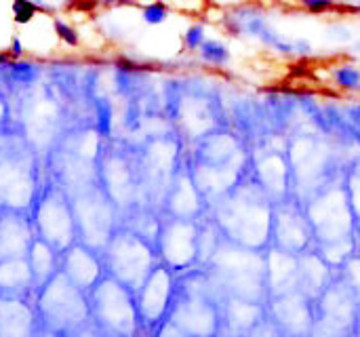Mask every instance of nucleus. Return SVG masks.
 <instances>
[{
	"label": "nucleus",
	"mask_w": 360,
	"mask_h": 337,
	"mask_svg": "<svg viewBox=\"0 0 360 337\" xmlns=\"http://www.w3.org/2000/svg\"><path fill=\"white\" fill-rule=\"evenodd\" d=\"M338 276L350 287V291L359 298L360 302V253L359 251H354L338 270Z\"/></svg>",
	"instance_id": "obj_21"
},
{
	"label": "nucleus",
	"mask_w": 360,
	"mask_h": 337,
	"mask_svg": "<svg viewBox=\"0 0 360 337\" xmlns=\"http://www.w3.org/2000/svg\"><path fill=\"white\" fill-rule=\"evenodd\" d=\"M61 272L84 293H89L99 279L105 274V266L101 253L76 241L61 253Z\"/></svg>",
	"instance_id": "obj_17"
},
{
	"label": "nucleus",
	"mask_w": 360,
	"mask_h": 337,
	"mask_svg": "<svg viewBox=\"0 0 360 337\" xmlns=\"http://www.w3.org/2000/svg\"><path fill=\"white\" fill-rule=\"evenodd\" d=\"M93 327L105 336H133L141 333L135 293L108 272L86 293Z\"/></svg>",
	"instance_id": "obj_9"
},
{
	"label": "nucleus",
	"mask_w": 360,
	"mask_h": 337,
	"mask_svg": "<svg viewBox=\"0 0 360 337\" xmlns=\"http://www.w3.org/2000/svg\"><path fill=\"white\" fill-rule=\"evenodd\" d=\"M44 179V160L15 118L0 127V207L30 211Z\"/></svg>",
	"instance_id": "obj_2"
},
{
	"label": "nucleus",
	"mask_w": 360,
	"mask_h": 337,
	"mask_svg": "<svg viewBox=\"0 0 360 337\" xmlns=\"http://www.w3.org/2000/svg\"><path fill=\"white\" fill-rule=\"evenodd\" d=\"M335 80L342 89H360V72L352 65H344L338 68L335 72Z\"/></svg>",
	"instance_id": "obj_24"
},
{
	"label": "nucleus",
	"mask_w": 360,
	"mask_h": 337,
	"mask_svg": "<svg viewBox=\"0 0 360 337\" xmlns=\"http://www.w3.org/2000/svg\"><path fill=\"white\" fill-rule=\"evenodd\" d=\"M34 276L27 257L2 260L0 262V295H23L34 298Z\"/></svg>",
	"instance_id": "obj_20"
},
{
	"label": "nucleus",
	"mask_w": 360,
	"mask_h": 337,
	"mask_svg": "<svg viewBox=\"0 0 360 337\" xmlns=\"http://www.w3.org/2000/svg\"><path fill=\"white\" fill-rule=\"evenodd\" d=\"M297 2L312 13H325L335 6V0H297Z\"/></svg>",
	"instance_id": "obj_28"
},
{
	"label": "nucleus",
	"mask_w": 360,
	"mask_h": 337,
	"mask_svg": "<svg viewBox=\"0 0 360 337\" xmlns=\"http://www.w3.org/2000/svg\"><path fill=\"white\" fill-rule=\"evenodd\" d=\"M101 260L105 272L120 281L124 287H129L133 293L139 291L148 274L160 262L156 245L124 224H120L108 241L105 249L101 251Z\"/></svg>",
	"instance_id": "obj_7"
},
{
	"label": "nucleus",
	"mask_w": 360,
	"mask_h": 337,
	"mask_svg": "<svg viewBox=\"0 0 360 337\" xmlns=\"http://www.w3.org/2000/svg\"><path fill=\"white\" fill-rule=\"evenodd\" d=\"M36 239L30 211L0 207V262L27 257Z\"/></svg>",
	"instance_id": "obj_16"
},
{
	"label": "nucleus",
	"mask_w": 360,
	"mask_h": 337,
	"mask_svg": "<svg viewBox=\"0 0 360 337\" xmlns=\"http://www.w3.org/2000/svg\"><path fill=\"white\" fill-rule=\"evenodd\" d=\"M13 118V112H11V99L6 95V89L0 87V127L6 125L8 120Z\"/></svg>",
	"instance_id": "obj_29"
},
{
	"label": "nucleus",
	"mask_w": 360,
	"mask_h": 337,
	"mask_svg": "<svg viewBox=\"0 0 360 337\" xmlns=\"http://www.w3.org/2000/svg\"><path fill=\"white\" fill-rule=\"evenodd\" d=\"M211 283L226 298L268 304L266 251L249 249L221 239L211 260L202 266Z\"/></svg>",
	"instance_id": "obj_3"
},
{
	"label": "nucleus",
	"mask_w": 360,
	"mask_h": 337,
	"mask_svg": "<svg viewBox=\"0 0 360 337\" xmlns=\"http://www.w3.org/2000/svg\"><path fill=\"white\" fill-rule=\"evenodd\" d=\"M177 289V274L158 262L148 274L139 291L135 293V304L139 312L141 331H160L171 314Z\"/></svg>",
	"instance_id": "obj_13"
},
{
	"label": "nucleus",
	"mask_w": 360,
	"mask_h": 337,
	"mask_svg": "<svg viewBox=\"0 0 360 337\" xmlns=\"http://www.w3.org/2000/svg\"><path fill=\"white\" fill-rule=\"evenodd\" d=\"M78 241L95 251H103L112 234L122 224V215L110 196L103 192L99 182L70 194Z\"/></svg>",
	"instance_id": "obj_10"
},
{
	"label": "nucleus",
	"mask_w": 360,
	"mask_h": 337,
	"mask_svg": "<svg viewBox=\"0 0 360 337\" xmlns=\"http://www.w3.org/2000/svg\"><path fill=\"white\" fill-rule=\"evenodd\" d=\"M97 182L110 201L116 205L120 215L131 213L139 207L137 194L141 192L139 184V165L133 163L131 154L114 144H105L99 154Z\"/></svg>",
	"instance_id": "obj_11"
},
{
	"label": "nucleus",
	"mask_w": 360,
	"mask_h": 337,
	"mask_svg": "<svg viewBox=\"0 0 360 337\" xmlns=\"http://www.w3.org/2000/svg\"><path fill=\"white\" fill-rule=\"evenodd\" d=\"M272 198L247 171L224 196L209 205V215L228 241L266 251L272 241Z\"/></svg>",
	"instance_id": "obj_1"
},
{
	"label": "nucleus",
	"mask_w": 360,
	"mask_h": 337,
	"mask_svg": "<svg viewBox=\"0 0 360 337\" xmlns=\"http://www.w3.org/2000/svg\"><path fill=\"white\" fill-rule=\"evenodd\" d=\"M202 55L209 59V61H215V63H221L228 59V51L219 44V42H205L202 44Z\"/></svg>",
	"instance_id": "obj_27"
},
{
	"label": "nucleus",
	"mask_w": 360,
	"mask_h": 337,
	"mask_svg": "<svg viewBox=\"0 0 360 337\" xmlns=\"http://www.w3.org/2000/svg\"><path fill=\"white\" fill-rule=\"evenodd\" d=\"M36 236L46 241L59 253L78 241L72 198L61 184H57L49 173H44L42 186L30 209Z\"/></svg>",
	"instance_id": "obj_8"
},
{
	"label": "nucleus",
	"mask_w": 360,
	"mask_h": 337,
	"mask_svg": "<svg viewBox=\"0 0 360 337\" xmlns=\"http://www.w3.org/2000/svg\"><path fill=\"white\" fill-rule=\"evenodd\" d=\"M272 247L300 255L314 247L312 226L306 215V207L295 196L274 203L272 209Z\"/></svg>",
	"instance_id": "obj_14"
},
{
	"label": "nucleus",
	"mask_w": 360,
	"mask_h": 337,
	"mask_svg": "<svg viewBox=\"0 0 360 337\" xmlns=\"http://www.w3.org/2000/svg\"><path fill=\"white\" fill-rule=\"evenodd\" d=\"M103 141L97 129L68 127L44 158V173L74 194L97 182V165Z\"/></svg>",
	"instance_id": "obj_4"
},
{
	"label": "nucleus",
	"mask_w": 360,
	"mask_h": 337,
	"mask_svg": "<svg viewBox=\"0 0 360 337\" xmlns=\"http://www.w3.org/2000/svg\"><path fill=\"white\" fill-rule=\"evenodd\" d=\"M27 264L34 276V289L38 291L61 270V253L55 247H51L46 241L36 236L27 251Z\"/></svg>",
	"instance_id": "obj_19"
},
{
	"label": "nucleus",
	"mask_w": 360,
	"mask_h": 337,
	"mask_svg": "<svg viewBox=\"0 0 360 337\" xmlns=\"http://www.w3.org/2000/svg\"><path fill=\"white\" fill-rule=\"evenodd\" d=\"M169 15V8L165 6V2H152L143 8V19L152 25L156 23H162Z\"/></svg>",
	"instance_id": "obj_25"
},
{
	"label": "nucleus",
	"mask_w": 360,
	"mask_h": 337,
	"mask_svg": "<svg viewBox=\"0 0 360 337\" xmlns=\"http://www.w3.org/2000/svg\"><path fill=\"white\" fill-rule=\"evenodd\" d=\"M213 2H217V4H221V6H230V4H236V2H240V0H213Z\"/></svg>",
	"instance_id": "obj_31"
},
{
	"label": "nucleus",
	"mask_w": 360,
	"mask_h": 337,
	"mask_svg": "<svg viewBox=\"0 0 360 337\" xmlns=\"http://www.w3.org/2000/svg\"><path fill=\"white\" fill-rule=\"evenodd\" d=\"M38 11L36 0H13V15L17 23H27Z\"/></svg>",
	"instance_id": "obj_23"
},
{
	"label": "nucleus",
	"mask_w": 360,
	"mask_h": 337,
	"mask_svg": "<svg viewBox=\"0 0 360 337\" xmlns=\"http://www.w3.org/2000/svg\"><path fill=\"white\" fill-rule=\"evenodd\" d=\"M99 2H105V4H122V2H131V0H99Z\"/></svg>",
	"instance_id": "obj_33"
},
{
	"label": "nucleus",
	"mask_w": 360,
	"mask_h": 337,
	"mask_svg": "<svg viewBox=\"0 0 360 337\" xmlns=\"http://www.w3.org/2000/svg\"><path fill=\"white\" fill-rule=\"evenodd\" d=\"M202 40H205V34H202V27H200V25H194V27L188 30V34H186V44H188L190 49H198V46L202 44Z\"/></svg>",
	"instance_id": "obj_30"
},
{
	"label": "nucleus",
	"mask_w": 360,
	"mask_h": 337,
	"mask_svg": "<svg viewBox=\"0 0 360 337\" xmlns=\"http://www.w3.org/2000/svg\"><path fill=\"white\" fill-rule=\"evenodd\" d=\"M42 336H78L93 327L89 298L61 270L34 295Z\"/></svg>",
	"instance_id": "obj_6"
},
{
	"label": "nucleus",
	"mask_w": 360,
	"mask_h": 337,
	"mask_svg": "<svg viewBox=\"0 0 360 337\" xmlns=\"http://www.w3.org/2000/svg\"><path fill=\"white\" fill-rule=\"evenodd\" d=\"M198 228L200 220H188L171 213H160L156 253L158 260L175 274L198 266Z\"/></svg>",
	"instance_id": "obj_12"
},
{
	"label": "nucleus",
	"mask_w": 360,
	"mask_h": 337,
	"mask_svg": "<svg viewBox=\"0 0 360 337\" xmlns=\"http://www.w3.org/2000/svg\"><path fill=\"white\" fill-rule=\"evenodd\" d=\"M13 53H15V55H19V53H21V44H19V40H17V38L13 40Z\"/></svg>",
	"instance_id": "obj_32"
},
{
	"label": "nucleus",
	"mask_w": 360,
	"mask_h": 337,
	"mask_svg": "<svg viewBox=\"0 0 360 337\" xmlns=\"http://www.w3.org/2000/svg\"><path fill=\"white\" fill-rule=\"evenodd\" d=\"M40 336L34 298L0 295V337Z\"/></svg>",
	"instance_id": "obj_18"
},
{
	"label": "nucleus",
	"mask_w": 360,
	"mask_h": 337,
	"mask_svg": "<svg viewBox=\"0 0 360 337\" xmlns=\"http://www.w3.org/2000/svg\"><path fill=\"white\" fill-rule=\"evenodd\" d=\"M15 101H11L13 118L19 122L27 139L34 144L42 160L61 137V133L70 127L65 122V108L61 97L38 78L30 84L17 87Z\"/></svg>",
	"instance_id": "obj_5"
},
{
	"label": "nucleus",
	"mask_w": 360,
	"mask_h": 337,
	"mask_svg": "<svg viewBox=\"0 0 360 337\" xmlns=\"http://www.w3.org/2000/svg\"><path fill=\"white\" fill-rule=\"evenodd\" d=\"M344 186H346L348 201H350V207H352V215H354V224H356V234L360 236V163L354 165V169H350Z\"/></svg>",
	"instance_id": "obj_22"
},
{
	"label": "nucleus",
	"mask_w": 360,
	"mask_h": 337,
	"mask_svg": "<svg viewBox=\"0 0 360 337\" xmlns=\"http://www.w3.org/2000/svg\"><path fill=\"white\" fill-rule=\"evenodd\" d=\"M55 32H57V36L63 40V42H68V44H72V46H76L78 44V32L70 25V23H65V21H61V19H55Z\"/></svg>",
	"instance_id": "obj_26"
},
{
	"label": "nucleus",
	"mask_w": 360,
	"mask_h": 337,
	"mask_svg": "<svg viewBox=\"0 0 360 337\" xmlns=\"http://www.w3.org/2000/svg\"><path fill=\"white\" fill-rule=\"evenodd\" d=\"M266 308L272 325H276L281 331L300 333L314 329V302L302 291H289L270 298Z\"/></svg>",
	"instance_id": "obj_15"
}]
</instances>
